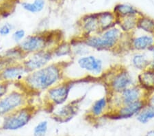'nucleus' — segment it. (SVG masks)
Listing matches in <instances>:
<instances>
[{
    "mask_svg": "<svg viewBox=\"0 0 154 136\" xmlns=\"http://www.w3.org/2000/svg\"><path fill=\"white\" fill-rule=\"evenodd\" d=\"M145 136H154V129L150 130L146 133Z\"/></svg>",
    "mask_w": 154,
    "mask_h": 136,
    "instance_id": "72a5a7b5",
    "label": "nucleus"
},
{
    "mask_svg": "<svg viewBox=\"0 0 154 136\" xmlns=\"http://www.w3.org/2000/svg\"><path fill=\"white\" fill-rule=\"evenodd\" d=\"M67 64V62H51L43 68L29 72L20 83L28 92H45L65 79L64 71Z\"/></svg>",
    "mask_w": 154,
    "mask_h": 136,
    "instance_id": "f257e3e1",
    "label": "nucleus"
},
{
    "mask_svg": "<svg viewBox=\"0 0 154 136\" xmlns=\"http://www.w3.org/2000/svg\"><path fill=\"white\" fill-rule=\"evenodd\" d=\"M35 107L28 105L5 115L2 128L6 131H17L28 125L35 113Z\"/></svg>",
    "mask_w": 154,
    "mask_h": 136,
    "instance_id": "39448f33",
    "label": "nucleus"
},
{
    "mask_svg": "<svg viewBox=\"0 0 154 136\" xmlns=\"http://www.w3.org/2000/svg\"><path fill=\"white\" fill-rule=\"evenodd\" d=\"M79 100L68 101L67 103L56 107L52 111V116L54 120L60 122H66L71 120L79 109Z\"/></svg>",
    "mask_w": 154,
    "mask_h": 136,
    "instance_id": "f8f14e48",
    "label": "nucleus"
},
{
    "mask_svg": "<svg viewBox=\"0 0 154 136\" xmlns=\"http://www.w3.org/2000/svg\"><path fill=\"white\" fill-rule=\"evenodd\" d=\"M26 56V54L16 46L4 52L0 56V59L7 65L9 64L21 63Z\"/></svg>",
    "mask_w": 154,
    "mask_h": 136,
    "instance_id": "412c9836",
    "label": "nucleus"
},
{
    "mask_svg": "<svg viewBox=\"0 0 154 136\" xmlns=\"http://www.w3.org/2000/svg\"><path fill=\"white\" fill-rule=\"evenodd\" d=\"M112 12L115 13L117 19L128 16H138L139 14L142 13L134 6L125 3H119L116 4L113 8Z\"/></svg>",
    "mask_w": 154,
    "mask_h": 136,
    "instance_id": "5701e85b",
    "label": "nucleus"
},
{
    "mask_svg": "<svg viewBox=\"0 0 154 136\" xmlns=\"http://www.w3.org/2000/svg\"><path fill=\"white\" fill-rule=\"evenodd\" d=\"M78 28L80 31V36L86 37L97 34L100 30L97 12L84 14L78 21Z\"/></svg>",
    "mask_w": 154,
    "mask_h": 136,
    "instance_id": "4468645a",
    "label": "nucleus"
},
{
    "mask_svg": "<svg viewBox=\"0 0 154 136\" xmlns=\"http://www.w3.org/2000/svg\"><path fill=\"white\" fill-rule=\"evenodd\" d=\"M136 118V120L141 124L145 125L148 123L151 120L154 119V107L146 104Z\"/></svg>",
    "mask_w": 154,
    "mask_h": 136,
    "instance_id": "a878e982",
    "label": "nucleus"
},
{
    "mask_svg": "<svg viewBox=\"0 0 154 136\" xmlns=\"http://www.w3.org/2000/svg\"><path fill=\"white\" fill-rule=\"evenodd\" d=\"M58 31H45L26 36L17 47L26 54H33L45 49H51L63 41Z\"/></svg>",
    "mask_w": 154,
    "mask_h": 136,
    "instance_id": "f03ea898",
    "label": "nucleus"
},
{
    "mask_svg": "<svg viewBox=\"0 0 154 136\" xmlns=\"http://www.w3.org/2000/svg\"><path fill=\"white\" fill-rule=\"evenodd\" d=\"M145 100L146 105H150L151 107H154V91L146 95Z\"/></svg>",
    "mask_w": 154,
    "mask_h": 136,
    "instance_id": "2f4dec72",
    "label": "nucleus"
},
{
    "mask_svg": "<svg viewBox=\"0 0 154 136\" xmlns=\"http://www.w3.org/2000/svg\"><path fill=\"white\" fill-rule=\"evenodd\" d=\"M0 24H1V16H0Z\"/></svg>",
    "mask_w": 154,
    "mask_h": 136,
    "instance_id": "f704fd0d",
    "label": "nucleus"
},
{
    "mask_svg": "<svg viewBox=\"0 0 154 136\" xmlns=\"http://www.w3.org/2000/svg\"><path fill=\"white\" fill-rule=\"evenodd\" d=\"M54 56L51 49H45L27 55L21 62L28 72L44 68L52 62Z\"/></svg>",
    "mask_w": 154,
    "mask_h": 136,
    "instance_id": "1a4fd4ad",
    "label": "nucleus"
},
{
    "mask_svg": "<svg viewBox=\"0 0 154 136\" xmlns=\"http://www.w3.org/2000/svg\"><path fill=\"white\" fill-rule=\"evenodd\" d=\"M119 95L123 105H128L141 100H145L147 94L136 83L121 91Z\"/></svg>",
    "mask_w": 154,
    "mask_h": 136,
    "instance_id": "dca6fc26",
    "label": "nucleus"
},
{
    "mask_svg": "<svg viewBox=\"0 0 154 136\" xmlns=\"http://www.w3.org/2000/svg\"><path fill=\"white\" fill-rule=\"evenodd\" d=\"M76 65L91 77L100 78L105 72L103 61L92 54L76 58Z\"/></svg>",
    "mask_w": 154,
    "mask_h": 136,
    "instance_id": "6e6552de",
    "label": "nucleus"
},
{
    "mask_svg": "<svg viewBox=\"0 0 154 136\" xmlns=\"http://www.w3.org/2000/svg\"><path fill=\"white\" fill-rule=\"evenodd\" d=\"M28 93L24 90H10L0 98V117H4L12 112L29 105Z\"/></svg>",
    "mask_w": 154,
    "mask_h": 136,
    "instance_id": "0eeeda50",
    "label": "nucleus"
},
{
    "mask_svg": "<svg viewBox=\"0 0 154 136\" xmlns=\"http://www.w3.org/2000/svg\"><path fill=\"white\" fill-rule=\"evenodd\" d=\"M138 16H128L118 19L116 26L122 31L123 34L127 35H131L137 30Z\"/></svg>",
    "mask_w": 154,
    "mask_h": 136,
    "instance_id": "aec40b11",
    "label": "nucleus"
},
{
    "mask_svg": "<svg viewBox=\"0 0 154 136\" xmlns=\"http://www.w3.org/2000/svg\"><path fill=\"white\" fill-rule=\"evenodd\" d=\"M117 26L101 31L93 35L83 37L91 50L97 52H118L119 46L125 37Z\"/></svg>",
    "mask_w": 154,
    "mask_h": 136,
    "instance_id": "7ed1b4c3",
    "label": "nucleus"
},
{
    "mask_svg": "<svg viewBox=\"0 0 154 136\" xmlns=\"http://www.w3.org/2000/svg\"><path fill=\"white\" fill-rule=\"evenodd\" d=\"M75 84V81L73 79H64L63 81L49 88L45 91V103L54 109L67 103L71 90Z\"/></svg>",
    "mask_w": 154,
    "mask_h": 136,
    "instance_id": "423d86ee",
    "label": "nucleus"
},
{
    "mask_svg": "<svg viewBox=\"0 0 154 136\" xmlns=\"http://www.w3.org/2000/svg\"><path fill=\"white\" fill-rule=\"evenodd\" d=\"M97 17L101 31L106 30L116 26L118 19L112 11L97 12Z\"/></svg>",
    "mask_w": 154,
    "mask_h": 136,
    "instance_id": "4be33fe9",
    "label": "nucleus"
},
{
    "mask_svg": "<svg viewBox=\"0 0 154 136\" xmlns=\"http://www.w3.org/2000/svg\"><path fill=\"white\" fill-rule=\"evenodd\" d=\"M146 104L145 100H141L128 105H123L117 109L111 111L107 118L113 120H123L136 117Z\"/></svg>",
    "mask_w": 154,
    "mask_h": 136,
    "instance_id": "9b49d317",
    "label": "nucleus"
},
{
    "mask_svg": "<svg viewBox=\"0 0 154 136\" xmlns=\"http://www.w3.org/2000/svg\"><path fill=\"white\" fill-rule=\"evenodd\" d=\"M130 35V50L135 52H149L154 46V34L143 33L138 31Z\"/></svg>",
    "mask_w": 154,
    "mask_h": 136,
    "instance_id": "ddd939ff",
    "label": "nucleus"
},
{
    "mask_svg": "<svg viewBox=\"0 0 154 136\" xmlns=\"http://www.w3.org/2000/svg\"><path fill=\"white\" fill-rule=\"evenodd\" d=\"M48 122L47 120H42L34 127L33 136H46L48 131Z\"/></svg>",
    "mask_w": 154,
    "mask_h": 136,
    "instance_id": "cd10ccee",
    "label": "nucleus"
},
{
    "mask_svg": "<svg viewBox=\"0 0 154 136\" xmlns=\"http://www.w3.org/2000/svg\"><path fill=\"white\" fill-rule=\"evenodd\" d=\"M10 85L11 84L0 81V98L6 95L10 91Z\"/></svg>",
    "mask_w": 154,
    "mask_h": 136,
    "instance_id": "7c9ffc66",
    "label": "nucleus"
},
{
    "mask_svg": "<svg viewBox=\"0 0 154 136\" xmlns=\"http://www.w3.org/2000/svg\"><path fill=\"white\" fill-rule=\"evenodd\" d=\"M28 74L21 63L9 64L0 70V81L9 84L19 83Z\"/></svg>",
    "mask_w": 154,
    "mask_h": 136,
    "instance_id": "9d476101",
    "label": "nucleus"
},
{
    "mask_svg": "<svg viewBox=\"0 0 154 136\" xmlns=\"http://www.w3.org/2000/svg\"><path fill=\"white\" fill-rule=\"evenodd\" d=\"M137 30L143 33L154 34V19L141 13L138 17Z\"/></svg>",
    "mask_w": 154,
    "mask_h": 136,
    "instance_id": "b1692460",
    "label": "nucleus"
},
{
    "mask_svg": "<svg viewBox=\"0 0 154 136\" xmlns=\"http://www.w3.org/2000/svg\"><path fill=\"white\" fill-rule=\"evenodd\" d=\"M136 84L148 94L154 91V70L148 68L140 71L136 76Z\"/></svg>",
    "mask_w": 154,
    "mask_h": 136,
    "instance_id": "f3484780",
    "label": "nucleus"
},
{
    "mask_svg": "<svg viewBox=\"0 0 154 136\" xmlns=\"http://www.w3.org/2000/svg\"><path fill=\"white\" fill-rule=\"evenodd\" d=\"M54 59L72 57V49L69 41L63 40L51 49Z\"/></svg>",
    "mask_w": 154,
    "mask_h": 136,
    "instance_id": "393cba45",
    "label": "nucleus"
},
{
    "mask_svg": "<svg viewBox=\"0 0 154 136\" xmlns=\"http://www.w3.org/2000/svg\"><path fill=\"white\" fill-rule=\"evenodd\" d=\"M130 63L135 70L142 71L150 68L151 59L149 52H135L130 59Z\"/></svg>",
    "mask_w": 154,
    "mask_h": 136,
    "instance_id": "a211bd4d",
    "label": "nucleus"
},
{
    "mask_svg": "<svg viewBox=\"0 0 154 136\" xmlns=\"http://www.w3.org/2000/svg\"><path fill=\"white\" fill-rule=\"evenodd\" d=\"M72 49V57L78 58L91 54V49L86 45L82 36L79 35L69 41Z\"/></svg>",
    "mask_w": 154,
    "mask_h": 136,
    "instance_id": "6ab92c4d",
    "label": "nucleus"
},
{
    "mask_svg": "<svg viewBox=\"0 0 154 136\" xmlns=\"http://www.w3.org/2000/svg\"><path fill=\"white\" fill-rule=\"evenodd\" d=\"M26 32L25 31V30L22 28H18L14 30L11 34L12 41H13L14 43H16L17 45H18L19 43H21V42L26 38Z\"/></svg>",
    "mask_w": 154,
    "mask_h": 136,
    "instance_id": "c85d7f7f",
    "label": "nucleus"
},
{
    "mask_svg": "<svg viewBox=\"0 0 154 136\" xmlns=\"http://www.w3.org/2000/svg\"><path fill=\"white\" fill-rule=\"evenodd\" d=\"M14 31V26L11 23L6 22L0 26V36H8Z\"/></svg>",
    "mask_w": 154,
    "mask_h": 136,
    "instance_id": "c756f323",
    "label": "nucleus"
},
{
    "mask_svg": "<svg viewBox=\"0 0 154 136\" xmlns=\"http://www.w3.org/2000/svg\"><path fill=\"white\" fill-rule=\"evenodd\" d=\"M21 6L25 11L30 13H37L41 12L45 6V0H34L33 2H23Z\"/></svg>",
    "mask_w": 154,
    "mask_h": 136,
    "instance_id": "bb28decb",
    "label": "nucleus"
},
{
    "mask_svg": "<svg viewBox=\"0 0 154 136\" xmlns=\"http://www.w3.org/2000/svg\"><path fill=\"white\" fill-rule=\"evenodd\" d=\"M150 54V59H151V64H150V68L154 70V46L151 50L149 52Z\"/></svg>",
    "mask_w": 154,
    "mask_h": 136,
    "instance_id": "473e14b6",
    "label": "nucleus"
},
{
    "mask_svg": "<svg viewBox=\"0 0 154 136\" xmlns=\"http://www.w3.org/2000/svg\"><path fill=\"white\" fill-rule=\"evenodd\" d=\"M100 78L108 90V93H119L136 83V78L125 67L119 65L105 71Z\"/></svg>",
    "mask_w": 154,
    "mask_h": 136,
    "instance_id": "20e7f679",
    "label": "nucleus"
},
{
    "mask_svg": "<svg viewBox=\"0 0 154 136\" xmlns=\"http://www.w3.org/2000/svg\"><path fill=\"white\" fill-rule=\"evenodd\" d=\"M110 112V106L108 95L97 99L92 103L88 111V117L91 119L107 117Z\"/></svg>",
    "mask_w": 154,
    "mask_h": 136,
    "instance_id": "2eb2a0df",
    "label": "nucleus"
}]
</instances>
